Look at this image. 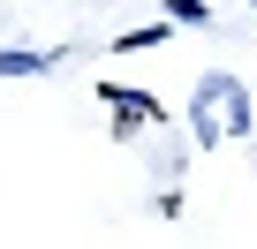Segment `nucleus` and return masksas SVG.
I'll list each match as a JSON object with an SVG mask.
<instances>
[{
    "label": "nucleus",
    "instance_id": "4",
    "mask_svg": "<svg viewBox=\"0 0 257 249\" xmlns=\"http://www.w3.org/2000/svg\"><path fill=\"white\" fill-rule=\"evenodd\" d=\"M167 16H174V23H212L204 0H167Z\"/></svg>",
    "mask_w": 257,
    "mask_h": 249
},
{
    "label": "nucleus",
    "instance_id": "6",
    "mask_svg": "<svg viewBox=\"0 0 257 249\" xmlns=\"http://www.w3.org/2000/svg\"><path fill=\"white\" fill-rule=\"evenodd\" d=\"M249 8H257V0H249Z\"/></svg>",
    "mask_w": 257,
    "mask_h": 249
},
{
    "label": "nucleus",
    "instance_id": "5",
    "mask_svg": "<svg viewBox=\"0 0 257 249\" xmlns=\"http://www.w3.org/2000/svg\"><path fill=\"white\" fill-rule=\"evenodd\" d=\"M167 38V23H144V31H121V53H137V46H159Z\"/></svg>",
    "mask_w": 257,
    "mask_h": 249
},
{
    "label": "nucleus",
    "instance_id": "1",
    "mask_svg": "<svg viewBox=\"0 0 257 249\" xmlns=\"http://www.w3.org/2000/svg\"><path fill=\"white\" fill-rule=\"evenodd\" d=\"M257 129V113H249V83H234V76H197V91H189V144H242Z\"/></svg>",
    "mask_w": 257,
    "mask_h": 249
},
{
    "label": "nucleus",
    "instance_id": "2",
    "mask_svg": "<svg viewBox=\"0 0 257 249\" xmlns=\"http://www.w3.org/2000/svg\"><path fill=\"white\" fill-rule=\"evenodd\" d=\"M61 53H38V46H0V76H46Z\"/></svg>",
    "mask_w": 257,
    "mask_h": 249
},
{
    "label": "nucleus",
    "instance_id": "3",
    "mask_svg": "<svg viewBox=\"0 0 257 249\" xmlns=\"http://www.w3.org/2000/svg\"><path fill=\"white\" fill-rule=\"evenodd\" d=\"M113 121H121V136L137 129V121L152 129V121H159V106H152V98H137V91H113Z\"/></svg>",
    "mask_w": 257,
    "mask_h": 249
}]
</instances>
